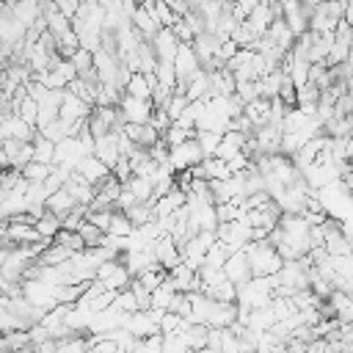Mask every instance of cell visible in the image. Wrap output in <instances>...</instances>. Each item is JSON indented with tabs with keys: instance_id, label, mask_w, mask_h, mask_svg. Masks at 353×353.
I'll return each mask as SVG.
<instances>
[{
	"instance_id": "6da1fadb",
	"label": "cell",
	"mask_w": 353,
	"mask_h": 353,
	"mask_svg": "<svg viewBox=\"0 0 353 353\" xmlns=\"http://www.w3.org/2000/svg\"><path fill=\"white\" fill-rule=\"evenodd\" d=\"M245 254H248V265H251V276H273L281 268V254L262 237V240H248L245 243Z\"/></svg>"
},
{
	"instance_id": "7a4b0ae2",
	"label": "cell",
	"mask_w": 353,
	"mask_h": 353,
	"mask_svg": "<svg viewBox=\"0 0 353 353\" xmlns=\"http://www.w3.org/2000/svg\"><path fill=\"white\" fill-rule=\"evenodd\" d=\"M201 157H207V154L201 152V146H199V141L193 135L168 149V165L174 168V174L182 171V168H193L196 163H201Z\"/></svg>"
},
{
	"instance_id": "3957f363",
	"label": "cell",
	"mask_w": 353,
	"mask_h": 353,
	"mask_svg": "<svg viewBox=\"0 0 353 353\" xmlns=\"http://www.w3.org/2000/svg\"><path fill=\"white\" fill-rule=\"evenodd\" d=\"M152 102L149 99H141V97H132L127 91H121V99H119V110L124 116V121H132V124H143L149 121L152 116Z\"/></svg>"
},
{
	"instance_id": "277c9868",
	"label": "cell",
	"mask_w": 353,
	"mask_h": 353,
	"mask_svg": "<svg viewBox=\"0 0 353 353\" xmlns=\"http://www.w3.org/2000/svg\"><path fill=\"white\" fill-rule=\"evenodd\" d=\"M149 44H152V52H154L157 61H168V63H174L176 50H179L182 41H179V36L174 33V28H160Z\"/></svg>"
},
{
	"instance_id": "5b68a950",
	"label": "cell",
	"mask_w": 353,
	"mask_h": 353,
	"mask_svg": "<svg viewBox=\"0 0 353 353\" xmlns=\"http://www.w3.org/2000/svg\"><path fill=\"white\" fill-rule=\"evenodd\" d=\"M223 273H226V279L234 281V284H245V281L251 279V265H248L245 245L237 248V251H232V254L226 256V262H223Z\"/></svg>"
},
{
	"instance_id": "8992f818",
	"label": "cell",
	"mask_w": 353,
	"mask_h": 353,
	"mask_svg": "<svg viewBox=\"0 0 353 353\" xmlns=\"http://www.w3.org/2000/svg\"><path fill=\"white\" fill-rule=\"evenodd\" d=\"M72 171H77V174H80L88 185H94V188H97V185L110 174V168H108L97 154H83V157L74 163V168H72Z\"/></svg>"
},
{
	"instance_id": "52a82bcc",
	"label": "cell",
	"mask_w": 353,
	"mask_h": 353,
	"mask_svg": "<svg viewBox=\"0 0 353 353\" xmlns=\"http://www.w3.org/2000/svg\"><path fill=\"white\" fill-rule=\"evenodd\" d=\"M77 204H80V201H77V199H74L63 185H61L58 190H52V193L47 196V201H44V207H47V210H52L58 218H63L66 212H72Z\"/></svg>"
},
{
	"instance_id": "ba28073f",
	"label": "cell",
	"mask_w": 353,
	"mask_h": 353,
	"mask_svg": "<svg viewBox=\"0 0 353 353\" xmlns=\"http://www.w3.org/2000/svg\"><path fill=\"white\" fill-rule=\"evenodd\" d=\"M243 113L254 121V127H262L270 119V99L268 97H256V99H251V102L243 105Z\"/></svg>"
},
{
	"instance_id": "9c48e42d",
	"label": "cell",
	"mask_w": 353,
	"mask_h": 353,
	"mask_svg": "<svg viewBox=\"0 0 353 353\" xmlns=\"http://www.w3.org/2000/svg\"><path fill=\"white\" fill-rule=\"evenodd\" d=\"M152 85L154 83H149V77L143 72H130V77L124 83V91L132 94V97H141V99H152Z\"/></svg>"
},
{
	"instance_id": "30bf717a",
	"label": "cell",
	"mask_w": 353,
	"mask_h": 353,
	"mask_svg": "<svg viewBox=\"0 0 353 353\" xmlns=\"http://www.w3.org/2000/svg\"><path fill=\"white\" fill-rule=\"evenodd\" d=\"M33 226H36V232L41 234V237H47V240H52L55 234H58V229H61V218L52 212V210H47L44 207V212L33 221Z\"/></svg>"
},
{
	"instance_id": "8fae6325",
	"label": "cell",
	"mask_w": 353,
	"mask_h": 353,
	"mask_svg": "<svg viewBox=\"0 0 353 353\" xmlns=\"http://www.w3.org/2000/svg\"><path fill=\"white\" fill-rule=\"evenodd\" d=\"M99 281H102L108 290H116V292H119V290H127V287H130L132 276H130L127 265H124V262H119V265H116V268H113V270H110L105 279H99Z\"/></svg>"
},
{
	"instance_id": "7c38bea8",
	"label": "cell",
	"mask_w": 353,
	"mask_h": 353,
	"mask_svg": "<svg viewBox=\"0 0 353 353\" xmlns=\"http://www.w3.org/2000/svg\"><path fill=\"white\" fill-rule=\"evenodd\" d=\"M33 160L50 163V165H52V160H55V143H52L50 138H44L39 130H36V135H33Z\"/></svg>"
},
{
	"instance_id": "4fadbf2b",
	"label": "cell",
	"mask_w": 353,
	"mask_h": 353,
	"mask_svg": "<svg viewBox=\"0 0 353 353\" xmlns=\"http://www.w3.org/2000/svg\"><path fill=\"white\" fill-rule=\"evenodd\" d=\"M19 171H22V176H25L28 182H44V179L50 176L52 165H50V163H39V160H28Z\"/></svg>"
},
{
	"instance_id": "5bb4252c",
	"label": "cell",
	"mask_w": 353,
	"mask_h": 353,
	"mask_svg": "<svg viewBox=\"0 0 353 353\" xmlns=\"http://www.w3.org/2000/svg\"><path fill=\"white\" fill-rule=\"evenodd\" d=\"M77 232H80V237H83V243H85V248H94V245H102V240H105V234L108 232H102L97 223H91L88 218L77 226Z\"/></svg>"
},
{
	"instance_id": "9a60e30c",
	"label": "cell",
	"mask_w": 353,
	"mask_h": 353,
	"mask_svg": "<svg viewBox=\"0 0 353 353\" xmlns=\"http://www.w3.org/2000/svg\"><path fill=\"white\" fill-rule=\"evenodd\" d=\"M132 221L121 212V210H113L110 212V226H108V234H121V237H130L132 234Z\"/></svg>"
},
{
	"instance_id": "2e32d148",
	"label": "cell",
	"mask_w": 353,
	"mask_h": 353,
	"mask_svg": "<svg viewBox=\"0 0 353 353\" xmlns=\"http://www.w3.org/2000/svg\"><path fill=\"white\" fill-rule=\"evenodd\" d=\"M110 212H113V210H88L85 218H88L91 223H97L102 232H108V226H110Z\"/></svg>"
},
{
	"instance_id": "e0dca14e",
	"label": "cell",
	"mask_w": 353,
	"mask_h": 353,
	"mask_svg": "<svg viewBox=\"0 0 353 353\" xmlns=\"http://www.w3.org/2000/svg\"><path fill=\"white\" fill-rule=\"evenodd\" d=\"M154 14H157V19H160V25H163V28H171V25H174V19H176V14H174L163 0H154Z\"/></svg>"
},
{
	"instance_id": "ac0fdd59",
	"label": "cell",
	"mask_w": 353,
	"mask_h": 353,
	"mask_svg": "<svg viewBox=\"0 0 353 353\" xmlns=\"http://www.w3.org/2000/svg\"><path fill=\"white\" fill-rule=\"evenodd\" d=\"M0 334H3V331H0Z\"/></svg>"
}]
</instances>
